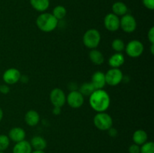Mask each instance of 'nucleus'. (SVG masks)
<instances>
[{
	"label": "nucleus",
	"instance_id": "obj_1",
	"mask_svg": "<svg viewBox=\"0 0 154 153\" xmlns=\"http://www.w3.org/2000/svg\"><path fill=\"white\" fill-rule=\"evenodd\" d=\"M90 105L97 112H105L111 104V98L105 90L96 89L90 96Z\"/></svg>",
	"mask_w": 154,
	"mask_h": 153
},
{
	"label": "nucleus",
	"instance_id": "obj_2",
	"mask_svg": "<svg viewBox=\"0 0 154 153\" xmlns=\"http://www.w3.org/2000/svg\"><path fill=\"white\" fill-rule=\"evenodd\" d=\"M58 20L51 13H42L36 20V25L41 31L44 32H51L57 28Z\"/></svg>",
	"mask_w": 154,
	"mask_h": 153
},
{
	"label": "nucleus",
	"instance_id": "obj_3",
	"mask_svg": "<svg viewBox=\"0 0 154 153\" xmlns=\"http://www.w3.org/2000/svg\"><path fill=\"white\" fill-rule=\"evenodd\" d=\"M101 41V34L96 28H90L83 35V43L89 49H96Z\"/></svg>",
	"mask_w": 154,
	"mask_h": 153
},
{
	"label": "nucleus",
	"instance_id": "obj_4",
	"mask_svg": "<svg viewBox=\"0 0 154 153\" xmlns=\"http://www.w3.org/2000/svg\"><path fill=\"white\" fill-rule=\"evenodd\" d=\"M93 123L99 130H108L110 128L112 127L113 119L107 112H98L93 118Z\"/></svg>",
	"mask_w": 154,
	"mask_h": 153
},
{
	"label": "nucleus",
	"instance_id": "obj_5",
	"mask_svg": "<svg viewBox=\"0 0 154 153\" xmlns=\"http://www.w3.org/2000/svg\"><path fill=\"white\" fill-rule=\"evenodd\" d=\"M144 44L138 40H132L126 45L125 51L131 58H138L144 52Z\"/></svg>",
	"mask_w": 154,
	"mask_h": 153
},
{
	"label": "nucleus",
	"instance_id": "obj_6",
	"mask_svg": "<svg viewBox=\"0 0 154 153\" xmlns=\"http://www.w3.org/2000/svg\"><path fill=\"white\" fill-rule=\"evenodd\" d=\"M105 76L106 84L111 86H117L122 82L123 79V72L120 68H111L106 72V74H105Z\"/></svg>",
	"mask_w": 154,
	"mask_h": 153
},
{
	"label": "nucleus",
	"instance_id": "obj_7",
	"mask_svg": "<svg viewBox=\"0 0 154 153\" xmlns=\"http://www.w3.org/2000/svg\"><path fill=\"white\" fill-rule=\"evenodd\" d=\"M120 28L126 33L133 32L137 28L136 20L131 14L123 15L120 19Z\"/></svg>",
	"mask_w": 154,
	"mask_h": 153
},
{
	"label": "nucleus",
	"instance_id": "obj_8",
	"mask_svg": "<svg viewBox=\"0 0 154 153\" xmlns=\"http://www.w3.org/2000/svg\"><path fill=\"white\" fill-rule=\"evenodd\" d=\"M66 102L72 108L78 109L82 106L84 103V96L77 90L70 92L66 97Z\"/></svg>",
	"mask_w": 154,
	"mask_h": 153
},
{
	"label": "nucleus",
	"instance_id": "obj_9",
	"mask_svg": "<svg viewBox=\"0 0 154 153\" xmlns=\"http://www.w3.org/2000/svg\"><path fill=\"white\" fill-rule=\"evenodd\" d=\"M50 100L54 106L62 107L66 102V96L64 91L60 88H55L51 92Z\"/></svg>",
	"mask_w": 154,
	"mask_h": 153
},
{
	"label": "nucleus",
	"instance_id": "obj_10",
	"mask_svg": "<svg viewBox=\"0 0 154 153\" xmlns=\"http://www.w3.org/2000/svg\"><path fill=\"white\" fill-rule=\"evenodd\" d=\"M21 74L18 69L11 68L4 72L2 79L7 85H14L20 80Z\"/></svg>",
	"mask_w": 154,
	"mask_h": 153
},
{
	"label": "nucleus",
	"instance_id": "obj_11",
	"mask_svg": "<svg viewBox=\"0 0 154 153\" xmlns=\"http://www.w3.org/2000/svg\"><path fill=\"white\" fill-rule=\"evenodd\" d=\"M104 26L108 31H117L120 28V18L113 13L108 14L104 18Z\"/></svg>",
	"mask_w": 154,
	"mask_h": 153
},
{
	"label": "nucleus",
	"instance_id": "obj_12",
	"mask_svg": "<svg viewBox=\"0 0 154 153\" xmlns=\"http://www.w3.org/2000/svg\"><path fill=\"white\" fill-rule=\"evenodd\" d=\"M91 82L95 89H102L106 85L105 74L102 71H96L93 74Z\"/></svg>",
	"mask_w": 154,
	"mask_h": 153
},
{
	"label": "nucleus",
	"instance_id": "obj_13",
	"mask_svg": "<svg viewBox=\"0 0 154 153\" xmlns=\"http://www.w3.org/2000/svg\"><path fill=\"white\" fill-rule=\"evenodd\" d=\"M8 137L10 140L13 141L15 143L24 140L26 138V132L23 128L20 127L13 128L8 133Z\"/></svg>",
	"mask_w": 154,
	"mask_h": 153
},
{
	"label": "nucleus",
	"instance_id": "obj_14",
	"mask_svg": "<svg viewBox=\"0 0 154 153\" xmlns=\"http://www.w3.org/2000/svg\"><path fill=\"white\" fill-rule=\"evenodd\" d=\"M25 122L30 127H34L38 124L40 121V115L38 112L34 110H30L27 111L25 114Z\"/></svg>",
	"mask_w": 154,
	"mask_h": 153
},
{
	"label": "nucleus",
	"instance_id": "obj_15",
	"mask_svg": "<svg viewBox=\"0 0 154 153\" xmlns=\"http://www.w3.org/2000/svg\"><path fill=\"white\" fill-rule=\"evenodd\" d=\"M125 62V57L121 52L113 54L108 59V64L112 68H120Z\"/></svg>",
	"mask_w": 154,
	"mask_h": 153
},
{
	"label": "nucleus",
	"instance_id": "obj_16",
	"mask_svg": "<svg viewBox=\"0 0 154 153\" xmlns=\"http://www.w3.org/2000/svg\"><path fill=\"white\" fill-rule=\"evenodd\" d=\"M32 148L29 142L26 140H22L20 142H16L13 147V153H31Z\"/></svg>",
	"mask_w": 154,
	"mask_h": 153
},
{
	"label": "nucleus",
	"instance_id": "obj_17",
	"mask_svg": "<svg viewBox=\"0 0 154 153\" xmlns=\"http://www.w3.org/2000/svg\"><path fill=\"white\" fill-rule=\"evenodd\" d=\"M147 140H148V135H147V132L142 129L136 130L132 135V140H133L134 143L138 146H141L145 143Z\"/></svg>",
	"mask_w": 154,
	"mask_h": 153
},
{
	"label": "nucleus",
	"instance_id": "obj_18",
	"mask_svg": "<svg viewBox=\"0 0 154 153\" xmlns=\"http://www.w3.org/2000/svg\"><path fill=\"white\" fill-rule=\"evenodd\" d=\"M32 148L34 150H45L47 147V141L41 136H35L30 141Z\"/></svg>",
	"mask_w": 154,
	"mask_h": 153
},
{
	"label": "nucleus",
	"instance_id": "obj_19",
	"mask_svg": "<svg viewBox=\"0 0 154 153\" xmlns=\"http://www.w3.org/2000/svg\"><path fill=\"white\" fill-rule=\"evenodd\" d=\"M89 57L92 62L96 65H101L105 62V57L102 52L96 49L91 50V51L89 53Z\"/></svg>",
	"mask_w": 154,
	"mask_h": 153
},
{
	"label": "nucleus",
	"instance_id": "obj_20",
	"mask_svg": "<svg viewBox=\"0 0 154 153\" xmlns=\"http://www.w3.org/2000/svg\"><path fill=\"white\" fill-rule=\"evenodd\" d=\"M32 7L39 12H45L49 8V0H30Z\"/></svg>",
	"mask_w": 154,
	"mask_h": 153
},
{
	"label": "nucleus",
	"instance_id": "obj_21",
	"mask_svg": "<svg viewBox=\"0 0 154 153\" xmlns=\"http://www.w3.org/2000/svg\"><path fill=\"white\" fill-rule=\"evenodd\" d=\"M112 10L113 14H114L117 16H123V15L127 14L128 8L126 4L122 2H117L113 4Z\"/></svg>",
	"mask_w": 154,
	"mask_h": 153
},
{
	"label": "nucleus",
	"instance_id": "obj_22",
	"mask_svg": "<svg viewBox=\"0 0 154 153\" xmlns=\"http://www.w3.org/2000/svg\"><path fill=\"white\" fill-rule=\"evenodd\" d=\"M95 90L96 89L90 82H84L79 88V92L83 94V96H90Z\"/></svg>",
	"mask_w": 154,
	"mask_h": 153
},
{
	"label": "nucleus",
	"instance_id": "obj_23",
	"mask_svg": "<svg viewBox=\"0 0 154 153\" xmlns=\"http://www.w3.org/2000/svg\"><path fill=\"white\" fill-rule=\"evenodd\" d=\"M67 10H66V8L63 5H57L53 10L52 14L55 16V18L58 20H63V18L66 16Z\"/></svg>",
	"mask_w": 154,
	"mask_h": 153
},
{
	"label": "nucleus",
	"instance_id": "obj_24",
	"mask_svg": "<svg viewBox=\"0 0 154 153\" xmlns=\"http://www.w3.org/2000/svg\"><path fill=\"white\" fill-rule=\"evenodd\" d=\"M111 47L114 50L115 52H121L123 50H125V47H126V44H125L124 41L122 39L116 38L111 43Z\"/></svg>",
	"mask_w": 154,
	"mask_h": 153
},
{
	"label": "nucleus",
	"instance_id": "obj_25",
	"mask_svg": "<svg viewBox=\"0 0 154 153\" xmlns=\"http://www.w3.org/2000/svg\"><path fill=\"white\" fill-rule=\"evenodd\" d=\"M140 153H154V143L152 141H147L140 147Z\"/></svg>",
	"mask_w": 154,
	"mask_h": 153
},
{
	"label": "nucleus",
	"instance_id": "obj_26",
	"mask_svg": "<svg viewBox=\"0 0 154 153\" xmlns=\"http://www.w3.org/2000/svg\"><path fill=\"white\" fill-rule=\"evenodd\" d=\"M10 139L5 134H0V152H4L10 146Z\"/></svg>",
	"mask_w": 154,
	"mask_h": 153
},
{
	"label": "nucleus",
	"instance_id": "obj_27",
	"mask_svg": "<svg viewBox=\"0 0 154 153\" xmlns=\"http://www.w3.org/2000/svg\"><path fill=\"white\" fill-rule=\"evenodd\" d=\"M144 5L149 10L154 9V0H142Z\"/></svg>",
	"mask_w": 154,
	"mask_h": 153
},
{
	"label": "nucleus",
	"instance_id": "obj_28",
	"mask_svg": "<svg viewBox=\"0 0 154 153\" xmlns=\"http://www.w3.org/2000/svg\"><path fill=\"white\" fill-rule=\"evenodd\" d=\"M128 150L129 153H140V146L133 143L129 147Z\"/></svg>",
	"mask_w": 154,
	"mask_h": 153
},
{
	"label": "nucleus",
	"instance_id": "obj_29",
	"mask_svg": "<svg viewBox=\"0 0 154 153\" xmlns=\"http://www.w3.org/2000/svg\"><path fill=\"white\" fill-rule=\"evenodd\" d=\"M147 38H148L149 41L151 44H154V27L152 26L150 28L147 33Z\"/></svg>",
	"mask_w": 154,
	"mask_h": 153
},
{
	"label": "nucleus",
	"instance_id": "obj_30",
	"mask_svg": "<svg viewBox=\"0 0 154 153\" xmlns=\"http://www.w3.org/2000/svg\"><path fill=\"white\" fill-rule=\"evenodd\" d=\"M10 92V88L7 84H4V85H0V92L4 94H8Z\"/></svg>",
	"mask_w": 154,
	"mask_h": 153
},
{
	"label": "nucleus",
	"instance_id": "obj_31",
	"mask_svg": "<svg viewBox=\"0 0 154 153\" xmlns=\"http://www.w3.org/2000/svg\"><path fill=\"white\" fill-rule=\"evenodd\" d=\"M108 134H109V136H111V137H115V136H117V134H118L117 129L114 128L113 127L110 128L108 130Z\"/></svg>",
	"mask_w": 154,
	"mask_h": 153
},
{
	"label": "nucleus",
	"instance_id": "obj_32",
	"mask_svg": "<svg viewBox=\"0 0 154 153\" xmlns=\"http://www.w3.org/2000/svg\"><path fill=\"white\" fill-rule=\"evenodd\" d=\"M53 113L56 116H58L61 113V107L60 106H54L53 109Z\"/></svg>",
	"mask_w": 154,
	"mask_h": 153
},
{
	"label": "nucleus",
	"instance_id": "obj_33",
	"mask_svg": "<svg viewBox=\"0 0 154 153\" xmlns=\"http://www.w3.org/2000/svg\"><path fill=\"white\" fill-rule=\"evenodd\" d=\"M3 116H4V113H3V110L1 107H0V122L2 120Z\"/></svg>",
	"mask_w": 154,
	"mask_h": 153
},
{
	"label": "nucleus",
	"instance_id": "obj_34",
	"mask_svg": "<svg viewBox=\"0 0 154 153\" xmlns=\"http://www.w3.org/2000/svg\"><path fill=\"white\" fill-rule=\"evenodd\" d=\"M31 153H45V151L43 150H34V151H32Z\"/></svg>",
	"mask_w": 154,
	"mask_h": 153
},
{
	"label": "nucleus",
	"instance_id": "obj_35",
	"mask_svg": "<svg viewBox=\"0 0 154 153\" xmlns=\"http://www.w3.org/2000/svg\"><path fill=\"white\" fill-rule=\"evenodd\" d=\"M150 47H151V54L154 53V44H151V46H150Z\"/></svg>",
	"mask_w": 154,
	"mask_h": 153
},
{
	"label": "nucleus",
	"instance_id": "obj_36",
	"mask_svg": "<svg viewBox=\"0 0 154 153\" xmlns=\"http://www.w3.org/2000/svg\"><path fill=\"white\" fill-rule=\"evenodd\" d=\"M0 153H5L4 152H0Z\"/></svg>",
	"mask_w": 154,
	"mask_h": 153
}]
</instances>
